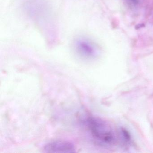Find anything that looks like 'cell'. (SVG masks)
<instances>
[{"label": "cell", "mask_w": 153, "mask_h": 153, "mask_svg": "<svg viewBox=\"0 0 153 153\" xmlns=\"http://www.w3.org/2000/svg\"><path fill=\"white\" fill-rule=\"evenodd\" d=\"M86 124L93 138L99 145L109 147L116 143L115 132L105 121L98 117H89Z\"/></svg>", "instance_id": "6da1fadb"}, {"label": "cell", "mask_w": 153, "mask_h": 153, "mask_svg": "<svg viewBox=\"0 0 153 153\" xmlns=\"http://www.w3.org/2000/svg\"><path fill=\"white\" fill-rule=\"evenodd\" d=\"M74 47L78 54L84 59H91L98 55L96 46L86 37L80 36L77 38L74 41Z\"/></svg>", "instance_id": "7a4b0ae2"}, {"label": "cell", "mask_w": 153, "mask_h": 153, "mask_svg": "<svg viewBox=\"0 0 153 153\" xmlns=\"http://www.w3.org/2000/svg\"><path fill=\"white\" fill-rule=\"evenodd\" d=\"M75 145L69 141L56 140L45 146L44 150L47 153H71L76 152Z\"/></svg>", "instance_id": "3957f363"}, {"label": "cell", "mask_w": 153, "mask_h": 153, "mask_svg": "<svg viewBox=\"0 0 153 153\" xmlns=\"http://www.w3.org/2000/svg\"><path fill=\"white\" fill-rule=\"evenodd\" d=\"M120 135L122 139L125 143H129L131 141V138L129 132L124 128H121L120 131Z\"/></svg>", "instance_id": "277c9868"}, {"label": "cell", "mask_w": 153, "mask_h": 153, "mask_svg": "<svg viewBox=\"0 0 153 153\" xmlns=\"http://www.w3.org/2000/svg\"><path fill=\"white\" fill-rule=\"evenodd\" d=\"M128 3L132 6H136L138 4L139 0H127Z\"/></svg>", "instance_id": "5b68a950"}]
</instances>
